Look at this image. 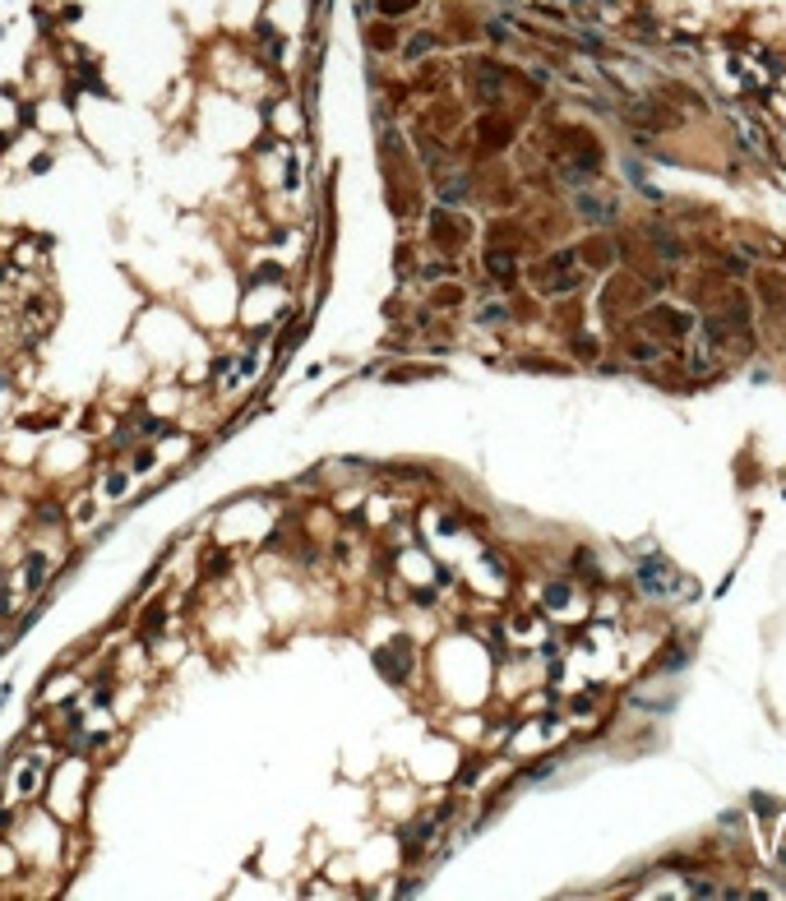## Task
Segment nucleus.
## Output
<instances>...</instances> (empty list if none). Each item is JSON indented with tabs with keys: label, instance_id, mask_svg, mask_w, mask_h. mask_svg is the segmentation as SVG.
Instances as JSON below:
<instances>
[{
	"label": "nucleus",
	"instance_id": "6ab92c4d",
	"mask_svg": "<svg viewBox=\"0 0 786 901\" xmlns=\"http://www.w3.org/2000/svg\"><path fill=\"white\" fill-rule=\"evenodd\" d=\"M431 51H435V37H431V32H416L412 42L402 46V56H407V61H421V56H431Z\"/></svg>",
	"mask_w": 786,
	"mask_h": 901
},
{
	"label": "nucleus",
	"instance_id": "4be33fe9",
	"mask_svg": "<svg viewBox=\"0 0 786 901\" xmlns=\"http://www.w3.org/2000/svg\"><path fill=\"white\" fill-rule=\"evenodd\" d=\"M380 5V14H389V19H398V14H412L421 0H375Z\"/></svg>",
	"mask_w": 786,
	"mask_h": 901
},
{
	"label": "nucleus",
	"instance_id": "72a5a7b5",
	"mask_svg": "<svg viewBox=\"0 0 786 901\" xmlns=\"http://www.w3.org/2000/svg\"><path fill=\"white\" fill-rule=\"evenodd\" d=\"M546 601H551V606H564V601H569V587H551Z\"/></svg>",
	"mask_w": 786,
	"mask_h": 901
},
{
	"label": "nucleus",
	"instance_id": "4468645a",
	"mask_svg": "<svg viewBox=\"0 0 786 901\" xmlns=\"http://www.w3.org/2000/svg\"><path fill=\"white\" fill-rule=\"evenodd\" d=\"M486 273H491L495 282H504V287H509V282L518 277V259H513V250H500V245H491V250H486Z\"/></svg>",
	"mask_w": 786,
	"mask_h": 901
},
{
	"label": "nucleus",
	"instance_id": "393cba45",
	"mask_svg": "<svg viewBox=\"0 0 786 901\" xmlns=\"http://www.w3.org/2000/svg\"><path fill=\"white\" fill-rule=\"evenodd\" d=\"M435 306H440V310L462 306V287H440V291H435Z\"/></svg>",
	"mask_w": 786,
	"mask_h": 901
},
{
	"label": "nucleus",
	"instance_id": "f704fd0d",
	"mask_svg": "<svg viewBox=\"0 0 786 901\" xmlns=\"http://www.w3.org/2000/svg\"><path fill=\"white\" fill-rule=\"evenodd\" d=\"M222 568H227V560H222V555H213V560H204V573H222Z\"/></svg>",
	"mask_w": 786,
	"mask_h": 901
},
{
	"label": "nucleus",
	"instance_id": "f8f14e48",
	"mask_svg": "<svg viewBox=\"0 0 786 901\" xmlns=\"http://www.w3.org/2000/svg\"><path fill=\"white\" fill-rule=\"evenodd\" d=\"M616 255H620L616 236H587V241L578 245V259H583L587 268H606V264H616Z\"/></svg>",
	"mask_w": 786,
	"mask_h": 901
},
{
	"label": "nucleus",
	"instance_id": "2eb2a0df",
	"mask_svg": "<svg viewBox=\"0 0 786 901\" xmlns=\"http://www.w3.org/2000/svg\"><path fill=\"white\" fill-rule=\"evenodd\" d=\"M472 88H477L481 102H495V97L504 92V75H500L495 65H477V79H472Z\"/></svg>",
	"mask_w": 786,
	"mask_h": 901
},
{
	"label": "nucleus",
	"instance_id": "a211bd4d",
	"mask_svg": "<svg viewBox=\"0 0 786 901\" xmlns=\"http://www.w3.org/2000/svg\"><path fill=\"white\" fill-rule=\"evenodd\" d=\"M491 245H504V250H513V245H523V231L509 227V222H495V227H491Z\"/></svg>",
	"mask_w": 786,
	"mask_h": 901
},
{
	"label": "nucleus",
	"instance_id": "cd10ccee",
	"mask_svg": "<svg viewBox=\"0 0 786 901\" xmlns=\"http://www.w3.org/2000/svg\"><path fill=\"white\" fill-rule=\"evenodd\" d=\"M79 83H83V88H92V92H102V79H97V65H83V70H79Z\"/></svg>",
	"mask_w": 786,
	"mask_h": 901
},
{
	"label": "nucleus",
	"instance_id": "20e7f679",
	"mask_svg": "<svg viewBox=\"0 0 786 901\" xmlns=\"http://www.w3.org/2000/svg\"><path fill=\"white\" fill-rule=\"evenodd\" d=\"M573 213L583 222H592V227H611L620 204H616V195H597L592 185H583V190H573Z\"/></svg>",
	"mask_w": 786,
	"mask_h": 901
},
{
	"label": "nucleus",
	"instance_id": "a878e982",
	"mask_svg": "<svg viewBox=\"0 0 786 901\" xmlns=\"http://www.w3.org/2000/svg\"><path fill=\"white\" fill-rule=\"evenodd\" d=\"M717 268H722V273H731V277H745V273H749V264L736 259V255H722V259H717Z\"/></svg>",
	"mask_w": 786,
	"mask_h": 901
},
{
	"label": "nucleus",
	"instance_id": "aec40b11",
	"mask_svg": "<svg viewBox=\"0 0 786 901\" xmlns=\"http://www.w3.org/2000/svg\"><path fill=\"white\" fill-rule=\"evenodd\" d=\"M370 46H375V51H393V46H398V32L389 28V23H375V28H370Z\"/></svg>",
	"mask_w": 786,
	"mask_h": 901
},
{
	"label": "nucleus",
	"instance_id": "b1692460",
	"mask_svg": "<svg viewBox=\"0 0 786 901\" xmlns=\"http://www.w3.org/2000/svg\"><path fill=\"white\" fill-rule=\"evenodd\" d=\"M421 162H426V167H435V171L444 167V153H440V143H435V139H426V135H421Z\"/></svg>",
	"mask_w": 786,
	"mask_h": 901
},
{
	"label": "nucleus",
	"instance_id": "7c9ffc66",
	"mask_svg": "<svg viewBox=\"0 0 786 901\" xmlns=\"http://www.w3.org/2000/svg\"><path fill=\"white\" fill-rule=\"evenodd\" d=\"M130 467H135V472H148V467H153V448H139L135 458H130Z\"/></svg>",
	"mask_w": 786,
	"mask_h": 901
},
{
	"label": "nucleus",
	"instance_id": "c756f323",
	"mask_svg": "<svg viewBox=\"0 0 786 901\" xmlns=\"http://www.w3.org/2000/svg\"><path fill=\"white\" fill-rule=\"evenodd\" d=\"M449 273H453V264H421V277H431V282L435 277H449Z\"/></svg>",
	"mask_w": 786,
	"mask_h": 901
},
{
	"label": "nucleus",
	"instance_id": "c85d7f7f",
	"mask_svg": "<svg viewBox=\"0 0 786 901\" xmlns=\"http://www.w3.org/2000/svg\"><path fill=\"white\" fill-rule=\"evenodd\" d=\"M573 356L592 361V356H597V342H592V337H573Z\"/></svg>",
	"mask_w": 786,
	"mask_h": 901
},
{
	"label": "nucleus",
	"instance_id": "bb28decb",
	"mask_svg": "<svg viewBox=\"0 0 786 901\" xmlns=\"http://www.w3.org/2000/svg\"><path fill=\"white\" fill-rule=\"evenodd\" d=\"M689 897H722V887L708 883V878H694V883H689Z\"/></svg>",
	"mask_w": 786,
	"mask_h": 901
},
{
	"label": "nucleus",
	"instance_id": "f3484780",
	"mask_svg": "<svg viewBox=\"0 0 786 901\" xmlns=\"http://www.w3.org/2000/svg\"><path fill=\"white\" fill-rule=\"evenodd\" d=\"M162 620H167V606L153 601V606L144 611V620H139V633H144V638H157V633H162Z\"/></svg>",
	"mask_w": 786,
	"mask_h": 901
},
{
	"label": "nucleus",
	"instance_id": "39448f33",
	"mask_svg": "<svg viewBox=\"0 0 786 901\" xmlns=\"http://www.w3.org/2000/svg\"><path fill=\"white\" fill-rule=\"evenodd\" d=\"M426 236H431V245H440V250H449V255H453V250H462V245H467V236H472V231H467V222H458V217L449 213V208H435V213L426 217Z\"/></svg>",
	"mask_w": 786,
	"mask_h": 901
},
{
	"label": "nucleus",
	"instance_id": "1a4fd4ad",
	"mask_svg": "<svg viewBox=\"0 0 786 901\" xmlns=\"http://www.w3.org/2000/svg\"><path fill=\"white\" fill-rule=\"evenodd\" d=\"M638 231H643V241L652 245V259H662V264H685V245H680V236H671L662 222H643Z\"/></svg>",
	"mask_w": 786,
	"mask_h": 901
},
{
	"label": "nucleus",
	"instance_id": "473e14b6",
	"mask_svg": "<svg viewBox=\"0 0 786 901\" xmlns=\"http://www.w3.org/2000/svg\"><path fill=\"white\" fill-rule=\"evenodd\" d=\"M277 277H282V268H277V264H268V268H259V273H255V282H277Z\"/></svg>",
	"mask_w": 786,
	"mask_h": 901
},
{
	"label": "nucleus",
	"instance_id": "ddd939ff",
	"mask_svg": "<svg viewBox=\"0 0 786 901\" xmlns=\"http://www.w3.org/2000/svg\"><path fill=\"white\" fill-rule=\"evenodd\" d=\"M625 356H629V361H638V366H657V361H662V347L652 342V333L633 328V333L625 337Z\"/></svg>",
	"mask_w": 786,
	"mask_h": 901
},
{
	"label": "nucleus",
	"instance_id": "6e6552de",
	"mask_svg": "<svg viewBox=\"0 0 786 901\" xmlns=\"http://www.w3.org/2000/svg\"><path fill=\"white\" fill-rule=\"evenodd\" d=\"M754 287H758V306L768 310V315H786V273L782 268H758Z\"/></svg>",
	"mask_w": 786,
	"mask_h": 901
},
{
	"label": "nucleus",
	"instance_id": "412c9836",
	"mask_svg": "<svg viewBox=\"0 0 786 901\" xmlns=\"http://www.w3.org/2000/svg\"><path fill=\"white\" fill-rule=\"evenodd\" d=\"M666 97H676V102H685V107H694V111H703V97L694 88H685V83H666Z\"/></svg>",
	"mask_w": 786,
	"mask_h": 901
},
{
	"label": "nucleus",
	"instance_id": "f03ea898",
	"mask_svg": "<svg viewBox=\"0 0 786 901\" xmlns=\"http://www.w3.org/2000/svg\"><path fill=\"white\" fill-rule=\"evenodd\" d=\"M638 582H643L647 596H685L680 568L671 564V560H662V555H647L643 564H638Z\"/></svg>",
	"mask_w": 786,
	"mask_h": 901
},
{
	"label": "nucleus",
	"instance_id": "c9c22d12",
	"mask_svg": "<svg viewBox=\"0 0 786 901\" xmlns=\"http://www.w3.org/2000/svg\"><path fill=\"white\" fill-rule=\"evenodd\" d=\"M5 148H10V135H0V153H5Z\"/></svg>",
	"mask_w": 786,
	"mask_h": 901
},
{
	"label": "nucleus",
	"instance_id": "9d476101",
	"mask_svg": "<svg viewBox=\"0 0 786 901\" xmlns=\"http://www.w3.org/2000/svg\"><path fill=\"white\" fill-rule=\"evenodd\" d=\"M633 306H643V282H633V277H616V282L606 287L601 310H606V315H625V310H633Z\"/></svg>",
	"mask_w": 786,
	"mask_h": 901
},
{
	"label": "nucleus",
	"instance_id": "dca6fc26",
	"mask_svg": "<svg viewBox=\"0 0 786 901\" xmlns=\"http://www.w3.org/2000/svg\"><path fill=\"white\" fill-rule=\"evenodd\" d=\"M435 195H440V204H467L472 199V181L467 176H444V181L435 185Z\"/></svg>",
	"mask_w": 786,
	"mask_h": 901
},
{
	"label": "nucleus",
	"instance_id": "f257e3e1",
	"mask_svg": "<svg viewBox=\"0 0 786 901\" xmlns=\"http://www.w3.org/2000/svg\"><path fill=\"white\" fill-rule=\"evenodd\" d=\"M532 287L541 296H569V291L583 287V264H578V250H560L551 259H541L532 268Z\"/></svg>",
	"mask_w": 786,
	"mask_h": 901
},
{
	"label": "nucleus",
	"instance_id": "423d86ee",
	"mask_svg": "<svg viewBox=\"0 0 786 901\" xmlns=\"http://www.w3.org/2000/svg\"><path fill=\"white\" fill-rule=\"evenodd\" d=\"M375 666H380V675L384 680H393V684H402L407 675H412V638H393V647H380L375 652Z\"/></svg>",
	"mask_w": 786,
	"mask_h": 901
},
{
	"label": "nucleus",
	"instance_id": "9b49d317",
	"mask_svg": "<svg viewBox=\"0 0 786 901\" xmlns=\"http://www.w3.org/2000/svg\"><path fill=\"white\" fill-rule=\"evenodd\" d=\"M509 139H513V125H509L504 116H495V111H491V116H481V121H477V143L486 148V153L504 148Z\"/></svg>",
	"mask_w": 786,
	"mask_h": 901
},
{
	"label": "nucleus",
	"instance_id": "0eeeda50",
	"mask_svg": "<svg viewBox=\"0 0 786 901\" xmlns=\"http://www.w3.org/2000/svg\"><path fill=\"white\" fill-rule=\"evenodd\" d=\"M625 116H629L633 125H652V130H676L680 125V116H671V107L657 102V97H633Z\"/></svg>",
	"mask_w": 786,
	"mask_h": 901
},
{
	"label": "nucleus",
	"instance_id": "5701e85b",
	"mask_svg": "<svg viewBox=\"0 0 786 901\" xmlns=\"http://www.w3.org/2000/svg\"><path fill=\"white\" fill-rule=\"evenodd\" d=\"M42 578H46V555L32 550L28 555V587H42Z\"/></svg>",
	"mask_w": 786,
	"mask_h": 901
},
{
	"label": "nucleus",
	"instance_id": "2f4dec72",
	"mask_svg": "<svg viewBox=\"0 0 786 901\" xmlns=\"http://www.w3.org/2000/svg\"><path fill=\"white\" fill-rule=\"evenodd\" d=\"M125 490H130V476H125V472H116V476L107 481V495H125Z\"/></svg>",
	"mask_w": 786,
	"mask_h": 901
},
{
	"label": "nucleus",
	"instance_id": "7ed1b4c3",
	"mask_svg": "<svg viewBox=\"0 0 786 901\" xmlns=\"http://www.w3.org/2000/svg\"><path fill=\"white\" fill-rule=\"evenodd\" d=\"M643 328L666 337V342H680V337L694 333V315H685V310H676V306H647L643 310Z\"/></svg>",
	"mask_w": 786,
	"mask_h": 901
}]
</instances>
